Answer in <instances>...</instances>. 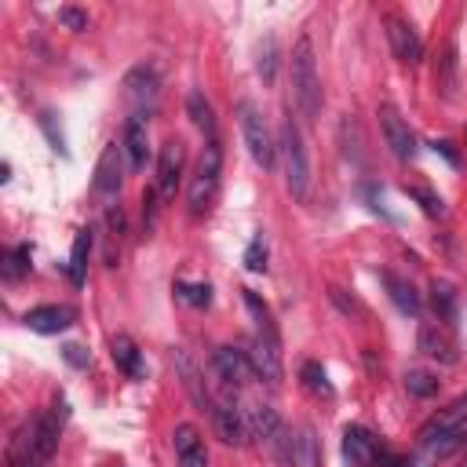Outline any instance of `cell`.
I'll use <instances>...</instances> for the list:
<instances>
[{
    "label": "cell",
    "instance_id": "6da1fadb",
    "mask_svg": "<svg viewBox=\"0 0 467 467\" xmlns=\"http://www.w3.org/2000/svg\"><path fill=\"white\" fill-rule=\"evenodd\" d=\"M241 299H244V310H248V317H252L248 361H252V368H255L259 379L277 383V379H281V336H277L274 314H270V306L259 299V292H252V288H241Z\"/></svg>",
    "mask_w": 467,
    "mask_h": 467
},
{
    "label": "cell",
    "instance_id": "7a4b0ae2",
    "mask_svg": "<svg viewBox=\"0 0 467 467\" xmlns=\"http://www.w3.org/2000/svg\"><path fill=\"white\" fill-rule=\"evenodd\" d=\"M288 73H292V102H296V109L303 113V120H317V113H321V77H317L310 36L296 40Z\"/></svg>",
    "mask_w": 467,
    "mask_h": 467
},
{
    "label": "cell",
    "instance_id": "3957f363",
    "mask_svg": "<svg viewBox=\"0 0 467 467\" xmlns=\"http://www.w3.org/2000/svg\"><path fill=\"white\" fill-rule=\"evenodd\" d=\"M277 153H281V164H285L288 193L296 201H306V193H310V157H306V142H303V131H299L292 113H285V120H281Z\"/></svg>",
    "mask_w": 467,
    "mask_h": 467
},
{
    "label": "cell",
    "instance_id": "277c9868",
    "mask_svg": "<svg viewBox=\"0 0 467 467\" xmlns=\"http://www.w3.org/2000/svg\"><path fill=\"white\" fill-rule=\"evenodd\" d=\"M219 175H223V150H219V142H208L201 161H197V168H193V179L186 186V201H190L193 215H208V208L215 204Z\"/></svg>",
    "mask_w": 467,
    "mask_h": 467
},
{
    "label": "cell",
    "instance_id": "5b68a950",
    "mask_svg": "<svg viewBox=\"0 0 467 467\" xmlns=\"http://www.w3.org/2000/svg\"><path fill=\"white\" fill-rule=\"evenodd\" d=\"M237 124H241V135H244V146H248L252 161H255L263 171H270L274 161H277V142H274V135H270L263 113L255 109V102H248V99L237 102Z\"/></svg>",
    "mask_w": 467,
    "mask_h": 467
},
{
    "label": "cell",
    "instance_id": "8992f818",
    "mask_svg": "<svg viewBox=\"0 0 467 467\" xmlns=\"http://www.w3.org/2000/svg\"><path fill=\"white\" fill-rule=\"evenodd\" d=\"M120 88H124V102L131 106V117H146L157 106V99H161V73L150 62L131 66L124 73V84Z\"/></svg>",
    "mask_w": 467,
    "mask_h": 467
},
{
    "label": "cell",
    "instance_id": "52a82bcc",
    "mask_svg": "<svg viewBox=\"0 0 467 467\" xmlns=\"http://www.w3.org/2000/svg\"><path fill=\"white\" fill-rule=\"evenodd\" d=\"M376 117H379L383 142L390 146V153H394L398 161H412V157H416V135H412L409 120H405L390 102H383V106L376 109Z\"/></svg>",
    "mask_w": 467,
    "mask_h": 467
},
{
    "label": "cell",
    "instance_id": "ba28073f",
    "mask_svg": "<svg viewBox=\"0 0 467 467\" xmlns=\"http://www.w3.org/2000/svg\"><path fill=\"white\" fill-rule=\"evenodd\" d=\"M182 168H186V146L179 139H168L157 153V197L161 201H175V190L182 182Z\"/></svg>",
    "mask_w": 467,
    "mask_h": 467
},
{
    "label": "cell",
    "instance_id": "9c48e42d",
    "mask_svg": "<svg viewBox=\"0 0 467 467\" xmlns=\"http://www.w3.org/2000/svg\"><path fill=\"white\" fill-rule=\"evenodd\" d=\"M124 146L120 142H106L102 153H99V164H95V193L102 197H120V186H124Z\"/></svg>",
    "mask_w": 467,
    "mask_h": 467
},
{
    "label": "cell",
    "instance_id": "30bf717a",
    "mask_svg": "<svg viewBox=\"0 0 467 467\" xmlns=\"http://www.w3.org/2000/svg\"><path fill=\"white\" fill-rule=\"evenodd\" d=\"M58 416L55 412H36L33 416V423L26 427V434H22V441L29 445V452L40 460V463H47L51 456H55V449H58Z\"/></svg>",
    "mask_w": 467,
    "mask_h": 467
},
{
    "label": "cell",
    "instance_id": "8fae6325",
    "mask_svg": "<svg viewBox=\"0 0 467 467\" xmlns=\"http://www.w3.org/2000/svg\"><path fill=\"white\" fill-rule=\"evenodd\" d=\"M387 40H390V51H394L398 62L416 66L423 58V40L412 29V22H405L401 15H387Z\"/></svg>",
    "mask_w": 467,
    "mask_h": 467
},
{
    "label": "cell",
    "instance_id": "7c38bea8",
    "mask_svg": "<svg viewBox=\"0 0 467 467\" xmlns=\"http://www.w3.org/2000/svg\"><path fill=\"white\" fill-rule=\"evenodd\" d=\"M212 368H215V376H219L226 387H234V390H241V387L255 376V368H252V361H248V350H234V347H219V350L212 354Z\"/></svg>",
    "mask_w": 467,
    "mask_h": 467
},
{
    "label": "cell",
    "instance_id": "4fadbf2b",
    "mask_svg": "<svg viewBox=\"0 0 467 467\" xmlns=\"http://www.w3.org/2000/svg\"><path fill=\"white\" fill-rule=\"evenodd\" d=\"M22 321H26V328H33V332H40V336H58V332H66V328L77 321V310L66 306V303H44V306L26 310Z\"/></svg>",
    "mask_w": 467,
    "mask_h": 467
},
{
    "label": "cell",
    "instance_id": "5bb4252c",
    "mask_svg": "<svg viewBox=\"0 0 467 467\" xmlns=\"http://www.w3.org/2000/svg\"><path fill=\"white\" fill-rule=\"evenodd\" d=\"M212 423H215L219 441H226V445H244L252 434L244 409H237L234 401H212Z\"/></svg>",
    "mask_w": 467,
    "mask_h": 467
},
{
    "label": "cell",
    "instance_id": "9a60e30c",
    "mask_svg": "<svg viewBox=\"0 0 467 467\" xmlns=\"http://www.w3.org/2000/svg\"><path fill=\"white\" fill-rule=\"evenodd\" d=\"M343 452H347V460H350L354 467H372V463L383 460L379 438H376L372 431H365V427H347V431H343Z\"/></svg>",
    "mask_w": 467,
    "mask_h": 467
},
{
    "label": "cell",
    "instance_id": "2e32d148",
    "mask_svg": "<svg viewBox=\"0 0 467 467\" xmlns=\"http://www.w3.org/2000/svg\"><path fill=\"white\" fill-rule=\"evenodd\" d=\"M171 449H175V467H208V449L193 423H179L171 431Z\"/></svg>",
    "mask_w": 467,
    "mask_h": 467
},
{
    "label": "cell",
    "instance_id": "e0dca14e",
    "mask_svg": "<svg viewBox=\"0 0 467 467\" xmlns=\"http://www.w3.org/2000/svg\"><path fill=\"white\" fill-rule=\"evenodd\" d=\"M120 146H124L128 168H131V171H142L146 161H150V131H146V117H128Z\"/></svg>",
    "mask_w": 467,
    "mask_h": 467
},
{
    "label": "cell",
    "instance_id": "ac0fdd59",
    "mask_svg": "<svg viewBox=\"0 0 467 467\" xmlns=\"http://www.w3.org/2000/svg\"><path fill=\"white\" fill-rule=\"evenodd\" d=\"M288 463L292 467H321V445H317V434H314L310 423L292 427V434H288Z\"/></svg>",
    "mask_w": 467,
    "mask_h": 467
},
{
    "label": "cell",
    "instance_id": "d6986e66",
    "mask_svg": "<svg viewBox=\"0 0 467 467\" xmlns=\"http://www.w3.org/2000/svg\"><path fill=\"white\" fill-rule=\"evenodd\" d=\"M420 350L427 354V358H438V361H456V343H452V336H449V325H441V321H423L420 325Z\"/></svg>",
    "mask_w": 467,
    "mask_h": 467
},
{
    "label": "cell",
    "instance_id": "ffe728a7",
    "mask_svg": "<svg viewBox=\"0 0 467 467\" xmlns=\"http://www.w3.org/2000/svg\"><path fill=\"white\" fill-rule=\"evenodd\" d=\"M109 354H113L117 368H120L128 379H146L142 350L135 347V339H131V336H113V339H109Z\"/></svg>",
    "mask_w": 467,
    "mask_h": 467
},
{
    "label": "cell",
    "instance_id": "44dd1931",
    "mask_svg": "<svg viewBox=\"0 0 467 467\" xmlns=\"http://www.w3.org/2000/svg\"><path fill=\"white\" fill-rule=\"evenodd\" d=\"M186 117L193 120V128L208 139V142H219V124H215V109L212 102L201 95V91H190L186 95Z\"/></svg>",
    "mask_w": 467,
    "mask_h": 467
},
{
    "label": "cell",
    "instance_id": "7402d4cb",
    "mask_svg": "<svg viewBox=\"0 0 467 467\" xmlns=\"http://www.w3.org/2000/svg\"><path fill=\"white\" fill-rule=\"evenodd\" d=\"M379 281L387 285V296H390V303H394L401 314H420V292L412 288V281H405V277L394 274V270H383Z\"/></svg>",
    "mask_w": 467,
    "mask_h": 467
},
{
    "label": "cell",
    "instance_id": "603a6c76",
    "mask_svg": "<svg viewBox=\"0 0 467 467\" xmlns=\"http://www.w3.org/2000/svg\"><path fill=\"white\" fill-rule=\"evenodd\" d=\"M91 244H95V234H91V230H77L73 248H69V263H66V274H69V281H73L77 288L88 281V255H91Z\"/></svg>",
    "mask_w": 467,
    "mask_h": 467
},
{
    "label": "cell",
    "instance_id": "cb8c5ba5",
    "mask_svg": "<svg viewBox=\"0 0 467 467\" xmlns=\"http://www.w3.org/2000/svg\"><path fill=\"white\" fill-rule=\"evenodd\" d=\"M456 66H460V62H456V44L449 40V44H445V55L438 58V69H434V84L441 88L445 99H456V88H460V80H456Z\"/></svg>",
    "mask_w": 467,
    "mask_h": 467
},
{
    "label": "cell",
    "instance_id": "d4e9b609",
    "mask_svg": "<svg viewBox=\"0 0 467 467\" xmlns=\"http://www.w3.org/2000/svg\"><path fill=\"white\" fill-rule=\"evenodd\" d=\"M175 365H179V376H182V387L190 390V398H193L201 409H208V412H212V398H208V390L201 387V376H197L193 361H190L182 350H175Z\"/></svg>",
    "mask_w": 467,
    "mask_h": 467
},
{
    "label": "cell",
    "instance_id": "484cf974",
    "mask_svg": "<svg viewBox=\"0 0 467 467\" xmlns=\"http://www.w3.org/2000/svg\"><path fill=\"white\" fill-rule=\"evenodd\" d=\"M120 237H124V212H120V204H109L106 208V263L109 266H117Z\"/></svg>",
    "mask_w": 467,
    "mask_h": 467
},
{
    "label": "cell",
    "instance_id": "4316f807",
    "mask_svg": "<svg viewBox=\"0 0 467 467\" xmlns=\"http://www.w3.org/2000/svg\"><path fill=\"white\" fill-rule=\"evenodd\" d=\"M431 306H434V321H441V325H452V317H456V292H452V285L449 281H434L431 285Z\"/></svg>",
    "mask_w": 467,
    "mask_h": 467
},
{
    "label": "cell",
    "instance_id": "83f0119b",
    "mask_svg": "<svg viewBox=\"0 0 467 467\" xmlns=\"http://www.w3.org/2000/svg\"><path fill=\"white\" fill-rule=\"evenodd\" d=\"M0 274H4V281H22L29 274V244H15L11 252H4Z\"/></svg>",
    "mask_w": 467,
    "mask_h": 467
},
{
    "label": "cell",
    "instance_id": "f1b7e54d",
    "mask_svg": "<svg viewBox=\"0 0 467 467\" xmlns=\"http://www.w3.org/2000/svg\"><path fill=\"white\" fill-rule=\"evenodd\" d=\"M255 69H259L263 84H274V69H277V40H274V36H266V40L259 44V58H255Z\"/></svg>",
    "mask_w": 467,
    "mask_h": 467
},
{
    "label": "cell",
    "instance_id": "f546056e",
    "mask_svg": "<svg viewBox=\"0 0 467 467\" xmlns=\"http://www.w3.org/2000/svg\"><path fill=\"white\" fill-rule=\"evenodd\" d=\"M299 376H303V387L306 390H314V394H332V383H328V376H325V368L317 365V361H306L303 368H299Z\"/></svg>",
    "mask_w": 467,
    "mask_h": 467
},
{
    "label": "cell",
    "instance_id": "4dcf8cb0",
    "mask_svg": "<svg viewBox=\"0 0 467 467\" xmlns=\"http://www.w3.org/2000/svg\"><path fill=\"white\" fill-rule=\"evenodd\" d=\"M405 390L416 394V398H431L438 390V379L431 372H423V368H409L405 372Z\"/></svg>",
    "mask_w": 467,
    "mask_h": 467
},
{
    "label": "cell",
    "instance_id": "1f68e13d",
    "mask_svg": "<svg viewBox=\"0 0 467 467\" xmlns=\"http://www.w3.org/2000/svg\"><path fill=\"white\" fill-rule=\"evenodd\" d=\"M175 292H179V299H186L190 306H208V303H212V285H208V281H197V285L179 281Z\"/></svg>",
    "mask_w": 467,
    "mask_h": 467
},
{
    "label": "cell",
    "instance_id": "d6a6232c",
    "mask_svg": "<svg viewBox=\"0 0 467 467\" xmlns=\"http://www.w3.org/2000/svg\"><path fill=\"white\" fill-rule=\"evenodd\" d=\"M244 266H248L252 274H263V270H266V237H263V234H255V237L248 241V248H244Z\"/></svg>",
    "mask_w": 467,
    "mask_h": 467
},
{
    "label": "cell",
    "instance_id": "836d02e7",
    "mask_svg": "<svg viewBox=\"0 0 467 467\" xmlns=\"http://www.w3.org/2000/svg\"><path fill=\"white\" fill-rule=\"evenodd\" d=\"M7 467H40V460L29 452V445L22 441V434L11 441V449H7Z\"/></svg>",
    "mask_w": 467,
    "mask_h": 467
},
{
    "label": "cell",
    "instance_id": "e575fe53",
    "mask_svg": "<svg viewBox=\"0 0 467 467\" xmlns=\"http://www.w3.org/2000/svg\"><path fill=\"white\" fill-rule=\"evenodd\" d=\"M40 128H44V135H47V142H51V150H58V153H69L66 150V135H62V128H55V113H40Z\"/></svg>",
    "mask_w": 467,
    "mask_h": 467
},
{
    "label": "cell",
    "instance_id": "d590c367",
    "mask_svg": "<svg viewBox=\"0 0 467 467\" xmlns=\"http://www.w3.org/2000/svg\"><path fill=\"white\" fill-rule=\"evenodd\" d=\"M58 22H62V26H69L73 33L88 29V15H84V11H77V7H62V11H58Z\"/></svg>",
    "mask_w": 467,
    "mask_h": 467
},
{
    "label": "cell",
    "instance_id": "8d00e7d4",
    "mask_svg": "<svg viewBox=\"0 0 467 467\" xmlns=\"http://www.w3.org/2000/svg\"><path fill=\"white\" fill-rule=\"evenodd\" d=\"M328 296H332V303H339V310H343L347 317H350V314H361V306H358L354 299H343V288H336V285H332V288H328Z\"/></svg>",
    "mask_w": 467,
    "mask_h": 467
},
{
    "label": "cell",
    "instance_id": "74e56055",
    "mask_svg": "<svg viewBox=\"0 0 467 467\" xmlns=\"http://www.w3.org/2000/svg\"><path fill=\"white\" fill-rule=\"evenodd\" d=\"M62 358H66L69 365H77V368H84V365H88V354H84L77 343H66V347H62Z\"/></svg>",
    "mask_w": 467,
    "mask_h": 467
},
{
    "label": "cell",
    "instance_id": "f35d334b",
    "mask_svg": "<svg viewBox=\"0 0 467 467\" xmlns=\"http://www.w3.org/2000/svg\"><path fill=\"white\" fill-rule=\"evenodd\" d=\"M412 193L423 201V208H427L431 215H441V201H438V197H431V193H420V190H412Z\"/></svg>",
    "mask_w": 467,
    "mask_h": 467
}]
</instances>
